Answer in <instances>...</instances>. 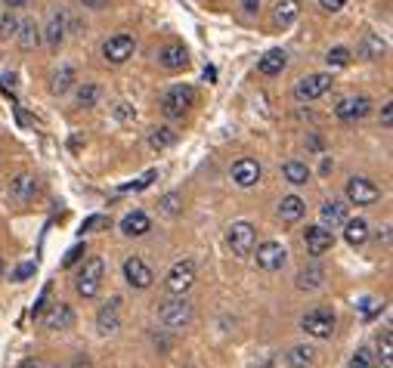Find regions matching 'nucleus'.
<instances>
[{
	"instance_id": "f257e3e1",
	"label": "nucleus",
	"mask_w": 393,
	"mask_h": 368,
	"mask_svg": "<svg viewBox=\"0 0 393 368\" xmlns=\"http://www.w3.org/2000/svg\"><path fill=\"white\" fill-rule=\"evenodd\" d=\"M192 105H195V90H192L189 84L170 87V90L164 93V99H161V108H164V115H168V118H183Z\"/></svg>"
},
{
	"instance_id": "f03ea898",
	"label": "nucleus",
	"mask_w": 393,
	"mask_h": 368,
	"mask_svg": "<svg viewBox=\"0 0 393 368\" xmlns=\"http://www.w3.org/2000/svg\"><path fill=\"white\" fill-rule=\"evenodd\" d=\"M103 276H105V263L99 257H90L87 263L81 266V272H77V281H75L77 294H81V297H96L99 285H103Z\"/></svg>"
},
{
	"instance_id": "7ed1b4c3",
	"label": "nucleus",
	"mask_w": 393,
	"mask_h": 368,
	"mask_svg": "<svg viewBox=\"0 0 393 368\" xmlns=\"http://www.w3.org/2000/svg\"><path fill=\"white\" fill-rule=\"evenodd\" d=\"M301 328H304L310 337H319V341H325V337H332V331H334V313H332V309H325V307L310 309V313H306L304 319H301Z\"/></svg>"
},
{
	"instance_id": "20e7f679",
	"label": "nucleus",
	"mask_w": 393,
	"mask_h": 368,
	"mask_svg": "<svg viewBox=\"0 0 393 368\" xmlns=\"http://www.w3.org/2000/svg\"><path fill=\"white\" fill-rule=\"evenodd\" d=\"M158 319L168 325V328H183V325H189L192 319V303L183 297H174V300H164L161 309H158Z\"/></svg>"
},
{
	"instance_id": "39448f33",
	"label": "nucleus",
	"mask_w": 393,
	"mask_h": 368,
	"mask_svg": "<svg viewBox=\"0 0 393 368\" xmlns=\"http://www.w3.org/2000/svg\"><path fill=\"white\" fill-rule=\"evenodd\" d=\"M381 198V189H378L371 179L366 177H350L347 179V201L350 205H375Z\"/></svg>"
},
{
	"instance_id": "423d86ee",
	"label": "nucleus",
	"mask_w": 393,
	"mask_h": 368,
	"mask_svg": "<svg viewBox=\"0 0 393 368\" xmlns=\"http://www.w3.org/2000/svg\"><path fill=\"white\" fill-rule=\"evenodd\" d=\"M192 281H195V263H192V260H180V263H174V270L168 272L164 285H168L170 294H186L192 288Z\"/></svg>"
},
{
	"instance_id": "0eeeda50",
	"label": "nucleus",
	"mask_w": 393,
	"mask_h": 368,
	"mask_svg": "<svg viewBox=\"0 0 393 368\" xmlns=\"http://www.w3.org/2000/svg\"><path fill=\"white\" fill-rule=\"evenodd\" d=\"M328 87H332V75H325V71L322 75H310V78H304V81H297L295 96L301 99V103H313V99L325 96Z\"/></svg>"
},
{
	"instance_id": "6e6552de",
	"label": "nucleus",
	"mask_w": 393,
	"mask_h": 368,
	"mask_svg": "<svg viewBox=\"0 0 393 368\" xmlns=\"http://www.w3.org/2000/svg\"><path fill=\"white\" fill-rule=\"evenodd\" d=\"M133 47H137V43H133L131 34H115V38H109L103 43V56H105V62L121 65L133 56Z\"/></svg>"
},
{
	"instance_id": "1a4fd4ad",
	"label": "nucleus",
	"mask_w": 393,
	"mask_h": 368,
	"mask_svg": "<svg viewBox=\"0 0 393 368\" xmlns=\"http://www.w3.org/2000/svg\"><path fill=\"white\" fill-rule=\"evenodd\" d=\"M124 279H127V285H131V288H137V291H146V288L155 281V272L149 270V266L142 263L140 257H127V260H124Z\"/></svg>"
},
{
	"instance_id": "9d476101",
	"label": "nucleus",
	"mask_w": 393,
	"mask_h": 368,
	"mask_svg": "<svg viewBox=\"0 0 393 368\" xmlns=\"http://www.w3.org/2000/svg\"><path fill=\"white\" fill-rule=\"evenodd\" d=\"M230 248H232V254H239V257H248L254 251V226L251 223H232L230 226Z\"/></svg>"
},
{
	"instance_id": "9b49d317",
	"label": "nucleus",
	"mask_w": 393,
	"mask_h": 368,
	"mask_svg": "<svg viewBox=\"0 0 393 368\" xmlns=\"http://www.w3.org/2000/svg\"><path fill=\"white\" fill-rule=\"evenodd\" d=\"M285 260H288L285 244H279V242L257 244V266H260V270H282Z\"/></svg>"
},
{
	"instance_id": "f8f14e48",
	"label": "nucleus",
	"mask_w": 393,
	"mask_h": 368,
	"mask_svg": "<svg viewBox=\"0 0 393 368\" xmlns=\"http://www.w3.org/2000/svg\"><path fill=\"white\" fill-rule=\"evenodd\" d=\"M369 112H371V99L369 96H347V99H341L338 103V108H334V115H338L341 121H347V124L366 118Z\"/></svg>"
},
{
	"instance_id": "ddd939ff",
	"label": "nucleus",
	"mask_w": 393,
	"mask_h": 368,
	"mask_svg": "<svg viewBox=\"0 0 393 368\" xmlns=\"http://www.w3.org/2000/svg\"><path fill=\"white\" fill-rule=\"evenodd\" d=\"M34 189H38V179H34L31 173H19V177L10 179L6 195H10L13 205H28V201L34 198Z\"/></svg>"
},
{
	"instance_id": "4468645a",
	"label": "nucleus",
	"mask_w": 393,
	"mask_h": 368,
	"mask_svg": "<svg viewBox=\"0 0 393 368\" xmlns=\"http://www.w3.org/2000/svg\"><path fill=\"white\" fill-rule=\"evenodd\" d=\"M304 242H306V251H310L313 257H322L325 251L334 248V235L328 233L325 226H306L304 229Z\"/></svg>"
},
{
	"instance_id": "2eb2a0df",
	"label": "nucleus",
	"mask_w": 393,
	"mask_h": 368,
	"mask_svg": "<svg viewBox=\"0 0 393 368\" xmlns=\"http://www.w3.org/2000/svg\"><path fill=\"white\" fill-rule=\"evenodd\" d=\"M260 179V164L254 158H239L232 164V183L242 186V189H251V186Z\"/></svg>"
},
{
	"instance_id": "dca6fc26",
	"label": "nucleus",
	"mask_w": 393,
	"mask_h": 368,
	"mask_svg": "<svg viewBox=\"0 0 393 368\" xmlns=\"http://www.w3.org/2000/svg\"><path fill=\"white\" fill-rule=\"evenodd\" d=\"M96 325H99V331H103V334H112V331H118V325H121V297H112L103 309H99Z\"/></svg>"
},
{
	"instance_id": "f3484780",
	"label": "nucleus",
	"mask_w": 393,
	"mask_h": 368,
	"mask_svg": "<svg viewBox=\"0 0 393 368\" xmlns=\"http://www.w3.org/2000/svg\"><path fill=\"white\" fill-rule=\"evenodd\" d=\"M158 62L164 65V68H170V71H180V68L189 65V53H186L183 43H168V47H161Z\"/></svg>"
},
{
	"instance_id": "a211bd4d",
	"label": "nucleus",
	"mask_w": 393,
	"mask_h": 368,
	"mask_svg": "<svg viewBox=\"0 0 393 368\" xmlns=\"http://www.w3.org/2000/svg\"><path fill=\"white\" fill-rule=\"evenodd\" d=\"M44 325L47 328H53V331H66V328L75 325V313H71L68 303H53V309L44 316Z\"/></svg>"
},
{
	"instance_id": "6ab92c4d",
	"label": "nucleus",
	"mask_w": 393,
	"mask_h": 368,
	"mask_svg": "<svg viewBox=\"0 0 393 368\" xmlns=\"http://www.w3.org/2000/svg\"><path fill=\"white\" fill-rule=\"evenodd\" d=\"M297 16H301V0H279L276 10H273V25L288 28Z\"/></svg>"
},
{
	"instance_id": "aec40b11",
	"label": "nucleus",
	"mask_w": 393,
	"mask_h": 368,
	"mask_svg": "<svg viewBox=\"0 0 393 368\" xmlns=\"http://www.w3.org/2000/svg\"><path fill=\"white\" fill-rule=\"evenodd\" d=\"M149 229H152V220H149L142 211H133V214H127L124 220H121V233L124 235H131V238H140V235H146Z\"/></svg>"
},
{
	"instance_id": "412c9836",
	"label": "nucleus",
	"mask_w": 393,
	"mask_h": 368,
	"mask_svg": "<svg viewBox=\"0 0 393 368\" xmlns=\"http://www.w3.org/2000/svg\"><path fill=\"white\" fill-rule=\"evenodd\" d=\"M319 216H322V223L325 226H344V220H347V205L344 201H338V198H332V201H325L322 205V211H319Z\"/></svg>"
},
{
	"instance_id": "4be33fe9",
	"label": "nucleus",
	"mask_w": 393,
	"mask_h": 368,
	"mask_svg": "<svg viewBox=\"0 0 393 368\" xmlns=\"http://www.w3.org/2000/svg\"><path fill=\"white\" fill-rule=\"evenodd\" d=\"M285 65H288V56H285L282 50H269V53L257 62V71H260V75H267V78H273V75H282Z\"/></svg>"
},
{
	"instance_id": "5701e85b",
	"label": "nucleus",
	"mask_w": 393,
	"mask_h": 368,
	"mask_svg": "<svg viewBox=\"0 0 393 368\" xmlns=\"http://www.w3.org/2000/svg\"><path fill=\"white\" fill-rule=\"evenodd\" d=\"M304 211H306V205L297 195H285V198L279 201V216H282L285 223H297L304 216Z\"/></svg>"
},
{
	"instance_id": "b1692460",
	"label": "nucleus",
	"mask_w": 393,
	"mask_h": 368,
	"mask_svg": "<svg viewBox=\"0 0 393 368\" xmlns=\"http://www.w3.org/2000/svg\"><path fill=\"white\" fill-rule=\"evenodd\" d=\"M344 238H347V244H353V248L366 244L369 242V223L362 220V216H356V220H344Z\"/></svg>"
},
{
	"instance_id": "393cba45",
	"label": "nucleus",
	"mask_w": 393,
	"mask_h": 368,
	"mask_svg": "<svg viewBox=\"0 0 393 368\" xmlns=\"http://www.w3.org/2000/svg\"><path fill=\"white\" fill-rule=\"evenodd\" d=\"M282 177L288 179L291 186H306V183H310V168H306L304 161H285Z\"/></svg>"
},
{
	"instance_id": "a878e982",
	"label": "nucleus",
	"mask_w": 393,
	"mask_h": 368,
	"mask_svg": "<svg viewBox=\"0 0 393 368\" xmlns=\"http://www.w3.org/2000/svg\"><path fill=\"white\" fill-rule=\"evenodd\" d=\"M62 38H66V10L53 13V19H50V25H47V43L50 47H59Z\"/></svg>"
},
{
	"instance_id": "bb28decb",
	"label": "nucleus",
	"mask_w": 393,
	"mask_h": 368,
	"mask_svg": "<svg viewBox=\"0 0 393 368\" xmlns=\"http://www.w3.org/2000/svg\"><path fill=\"white\" fill-rule=\"evenodd\" d=\"M16 34H19V43H22V50H34V47L40 43V28L34 25L31 19H28V22H19Z\"/></svg>"
},
{
	"instance_id": "cd10ccee",
	"label": "nucleus",
	"mask_w": 393,
	"mask_h": 368,
	"mask_svg": "<svg viewBox=\"0 0 393 368\" xmlns=\"http://www.w3.org/2000/svg\"><path fill=\"white\" fill-rule=\"evenodd\" d=\"M285 359H288L291 368H306V365H313V359H316V356H313V346L301 344V346H291V353Z\"/></svg>"
},
{
	"instance_id": "c85d7f7f",
	"label": "nucleus",
	"mask_w": 393,
	"mask_h": 368,
	"mask_svg": "<svg viewBox=\"0 0 393 368\" xmlns=\"http://www.w3.org/2000/svg\"><path fill=\"white\" fill-rule=\"evenodd\" d=\"M177 142V133L170 127H155L152 133H149V146L152 149H168V146H174Z\"/></svg>"
},
{
	"instance_id": "c756f323",
	"label": "nucleus",
	"mask_w": 393,
	"mask_h": 368,
	"mask_svg": "<svg viewBox=\"0 0 393 368\" xmlns=\"http://www.w3.org/2000/svg\"><path fill=\"white\" fill-rule=\"evenodd\" d=\"M362 53H366L369 59H381V56L387 53V43L378 38V34H366V38H362Z\"/></svg>"
},
{
	"instance_id": "7c9ffc66",
	"label": "nucleus",
	"mask_w": 393,
	"mask_h": 368,
	"mask_svg": "<svg viewBox=\"0 0 393 368\" xmlns=\"http://www.w3.org/2000/svg\"><path fill=\"white\" fill-rule=\"evenodd\" d=\"M71 84H75V68H71V65H62V68L53 75V84L50 87H53V93H66Z\"/></svg>"
},
{
	"instance_id": "2f4dec72",
	"label": "nucleus",
	"mask_w": 393,
	"mask_h": 368,
	"mask_svg": "<svg viewBox=\"0 0 393 368\" xmlns=\"http://www.w3.org/2000/svg\"><path fill=\"white\" fill-rule=\"evenodd\" d=\"M350 368H378V356L369 350V346H359L350 359Z\"/></svg>"
},
{
	"instance_id": "473e14b6",
	"label": "nucleus",
	"mask_w": 393,
	"mask_h": 368,
	"mask_svg": "<svg viewBox=\"0 0 393 368\" xmlns=\"http://www.w3.org/2000/svg\"><path fill=\"white\" fill-rule=\"evenodd\" d=\"M319 285H322V270H304L297 276V288L301 291H316Z\"/></svg>"
},
{
	"instance_id": "72a5a7b5",
	"label": "nucleus",
	"mask_w": 393,
	"mask_h": 368,
	"mask_svg": "<svg viewBox=\"0 0 393 368\" xmlns=\"http://www.w3.org/2000/svg\"><path fill=\"white\" fill-rule=\"evenodd\" d=\"M378 353H381V365L393 368V334L390 331H384V334L378 337Z\"/></svg>"
},
{
	"instance_id": "f704fd0d",
	"label": "nucleus",
	"mask_w": 393,
	"mask_h": 368,
	"mask_svg": "<svg viewBox=\"0 0 393 368\" xmlns=\"http://www.w3.org/2000/svg\"><path fill=\"white\" fill-rule=\"evenodd\" d=\"M325 62H328V68H344V65L350 62V50H347V47H334V50H328Z\"/></svg>"
},
{
	"instance_id": "c9c22d12",
	"label": "nucleus",
	"mask_w": 393,
	"mask_h": 368,
	"mask_svg": "<svg viewBox=\"0 0 393 368\" xmlns=\"http://www.w3.org/2000/svg\"><path fill=\"white\" fill-rule=\"evenodd\" d=\"M96 87L93 84H84L81 90H77V105H84V108H90V105H96Z\"/></svg>"
},
{
	"instance_id": "e433bc0d",
	"label": "nucleus",
	"mask_w": 393,
	"mask_h": 368,
	"mask_svg": "<svg viewBox=\"0 0 393 368\" xmlns=\"http://www.w3.org/2000/svg\"><path fill=\"white\" fill-rule=\"evenodd\" d=\"M16 28H19V22H16V16H10V10L0 16V38H13L16 34Z\"/></svg>"
},
{
	"instance_id": "4c0bfd02",
	"label": "nucleus",
	"mask_w": 393,
	"mask_h": 368,
	"mask_svg": "<svg viewBox=\"0 0 393 368\" xmlns=\"http://www.w3.org/2000/svg\"><path fill=\"white\" fill-rule=\"evenodd\" d=\"M161 211L174 216L177 211H180V195H174V192H170V195H164V198H161Z\"/></svg>"
},
{
	"instance_id": "58836bf2",
	"label": "nucleus",
	"mask_w": 393,
	"mask_h": 368,
	"mask_svg": "<svg viewBox=\"0 0 393 368\" xmlns=\"http://www.w3.org/2000/svg\"><path fill=\"white\" fill-rule=\"evenodd\" d=\"M99 226H109V220H105L103 214H96V216H87V220H84V229H81V233H96Z\"/></svg>"
},
{
	"instance_id": "ea45409f",
	"label": "nucleus",
	"mask_w": 393,
	"mask_h": 368,
	"mask_svg": "<svg viewBox=\"0 0 393 368\" xmlns=\"http://www.w3.org/2000/svg\"><path fill=\"white\" fill-rule=\"evenodd\" d=\"M84 254H87V248H84V244H75V248H71L68 254H66V260H62V266H66V270H68V266H75V263H77V260H81Z\"/></svg>"
},
{
	"instance_id": "a19ab883",
	"label": "nucleus",
	"mask_w": 393,
	"mask_h": 368,
	"mask_svg": "<svg viewBox=\"0 0 393 368\" xmlns=\"http://www.w3.org/2000/svg\"><path fill=\"white\" fill-rule=\"evenodd\" d=\"M152 179H155V170H149V173H146V177H142V179H137V183H131V186H124V189H121V192H133V189H146V186H149V183H152Z\"/></svg>"
},
{
	"instance_id": "79ce46f5",
	"label": "nucleus",
	"mask_w": 393,
	"mask_h": 368,
	"mask_svg": "<svg viewBox=\"0 0 393 368\" xmlns=\"http://www.w3.org/2000/svg\"><path fill=\"white\" fill-rule=\"evenodd\" d=\"M28 276H34V263H22L16 272H13V281H25Z\"/></svg>"
},
{
	"instance_id": "37998d69",
	"label": "nucleus",
	"mask_w": 393,
	"mask_h": 368,
	"mask_svg": "<svg viewBox=\"0 0 393 368\" xmlns=\"http://www.w3.org/2000/svg\"><path fill=\"white\" fill-rule=\"evenodd\" d=\"M344 3H347V0H319V6H322V10H328V13H338Z\"/></svg>"
},
{
	"instance_id": "c03bdc74",
	"label": "nucleus",
	"mask_w": 393,
	"mask_h": 368,
	"mask_svg": "<svg viewBox=\"0 0 393 368\" xmlns=\"http://www.w3.org/2000/svg\"><path fill=\"white\" fill-rule=\"evenodd\" d=\"M47 297H50V288H44V294H40V300H38V307H34V313H31V316H34V319H38V316H40V313H44V307H47Z\"/></svg>"
},
{
	"instance_id": "a18cd8bd",
	"label": "nucleus",
	"mask_w": 393,
	"mask_h": 368,
	"mask_svg": "<svg viewBox=\"0 0 393 368\" xmlns=\"http://www.w3.org/2000/svg\"><path fill=\"white\" fill-rule=\"evenodd\" d=\"M242 10H245L248 16H254V13L260 10V0H242Z\"/></svg>"
},
{
	"instance_id": "49530a36",
	"label": "nucleus",
	"mask_w": 393,
	"mask_h": 368,
	"mask_svg": "<svg viewBox=\"0 0 393 368\" xmlns=\"http://www.w3.org/2000/svg\"><path fill=\"white\" fill-rule=\"evenodd\" d=\"M381 124H384V127H390V124H393V108H390V103L381 108Z\"/></svg>"
},
{
	"instance_id": "de8ad7c7",
	"label": "nucleus",
	"mask_w": 393,
	"mask_h": 368,
	"mask_svg": "<svg viewBox=\"0 0 393 368\" xmlns=\"http://www.w3.org/2000/svg\"><path fill=\"white\" fill-rule=\"evenodd\" d=\"M84 6H90V10H103V6H109V0H81Z\"/></svg>"
},
{
	"instance_id": "09e8293b",
	"label": "nucleus",
	"mask_w": 393,
	"mask_h": 368,
	"mask_svg": "<svg viewBox=\"0 0 393 368\" xmlns=\"http://www.w3.org/2000/svg\"><path fill=\"white\" fill-rule=\"evenodd\" d=\"M19 368H47V365L40 362V359H25V362L19 365Z\"/></svg>"
},
{
	"instance_id": "8fccbe9b",
	"label": "nucleus",
	"mask_w": 393,
	"mask_h": 368,
	"mask_svg": "<svg viewBox=\"0 0 393 368\" xmlns=\"http://www.w3.org/2000/svg\"><path fill=\"white\" fill-rule=\"evenodd\" d=\"M3 3L10 6V10H16V6H28V3H31V0H3Z\"/></svg>"
},
{
	"instance_id": "3c124183",
	"label": "nucleus",
	"mask_w": 393,
	"mask_h": 368,
	"mask_svg": "<svg viewBox=\"0 0 393 368\" xmlns=\"http://www.w3.org/2000/svg\"><path fill=\"white\" fill-rule=\"evenodd\" d=\"M362 313H366V316L375 313V300H362Z\"/></svg>"
},
{
	"instance_id": "603ef678",
	"label": "nucleus",
	"mask_w": 393,
	"mask_h": 368,
	"mask_svg": "<svg viewBox=\"0 0 393 368\" xmlns=\"http://www.w3.org/2000/svg\"><path fill=\"white\" fill-rule=\"evenodd\" d=\"M0 272H3V263H0Z\"/></svg>"
}]
</instances>
